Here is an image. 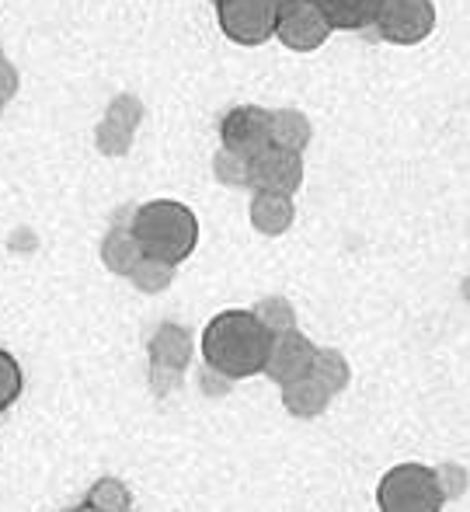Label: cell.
<instances>
[{"instance_id":"7c38bea8","label":"cell","mask_w":470,"mask_h":512,"mask_svg":"<svg viewBox=\"0 0 470 512\" xmlns=\"http://www.w3.org/2000/svg\"><path fill=\"white\" fill-rule=\"evenodd\" d=\"M150 366H164V370H178L185 373V366L192 363V335L182 328V324H161V328L150 335Z\"/></svg>"},{"instance_id":"f1b7e54d","label":"cell","mask_w":470,"mask_h":512,"mask_svg":"<svg viewBox=\"0 0 470 512\" xmlns=\"http://www.w3.org/2000/svg\"><path fill=\"white\" fill-rule=\"evenodd\" d=\"M0 115H4V108H0Z\"/></svg>"},{"instance_id":"2e32d148","label":"cell","mask_w":470,"mask_h":512,"mask_svg":"<svg viewBox=\"0 0 470 512\" xmlns=\"http://www.w3.org/2000/svg\"><path fill=\"white\" fill-rule=\"evenodd\" d=\"M331 405V394L314 377H300L293 384H282V408L293 418H317Z\"/></svg>"},{"instance_id":"8992f818","label":"cell","mask_w":470,"mask_h":512,"mask_svg":"<svg viewBox=\"0 0 470 512\" xmlns=\"http://www.w3.org/2000/svg\"><path fill=\"white\" fill-rule=\"evenodd\" d=\"M300 185H303V154L265 147L248 161V189L296 196Z\"/></svg>"},{"instance_id":"4fadbf2b","label":"cell","mask_w":470,"mask_h":512,"mask_svg":"<svg viewBox=\"0 0 470 512\" xmlns=\"http://www.w3.org/2000/svg\"><path fill=\"white\" fill-rule=\"evenodd\" d=\"M314 140V126L300 108H272L269 112V147L303 154Z\"/></svg>"},{"instance_id":"52a82bcc","label":"cell","mask_w":470,"mask_h":512,"mask_svg":"<svg viewBox=\"0 0 470 512\" xmlns=\"http://www.w3.org/2000/svg\"><path fill=\"white\" fill-rule=\"evenodd\" d=\"M220 143H223V150L251 161L258 150L269 147V108H262V105L230 108L220 119Z\"/></svg>"},{"instance_id":"30bf717a","label":"cell","mask_w":470,"mask_h":512,"mask_svg":"<svg viewBox=\"0 0 470 512\" xmlns=\"http://www.w3.org/2000/svg\"><path fill=\"white\" fill-rule=\"evenodd\" d=\"M143 122V105L136 95H119L105 108V119L98 122L94 143L105 157H126L133 147V136Z\"/></svg>"},{"instance_id":"cb8c5ba5","label":"cell","mask_w":470,"mask_h":512,"mask_svg":"<svg viewBox=\"0 0 470 512\" xmlns=\"http://www.w3.org/2000/svg\"><path fill=\"white\" fill-rule=\"evenodd\" d=\"M182 384V373L178 370H164V366H150V387H154L157 398H168L171 391H178Z\"/></svg>"},{"instance_id":"9a60e30c","label":"cell","mask_w":470,"mask_h":512,"mask_svg":"<svg viewBox=\"0 0 470 512\" xmlns=\"http://www.w3.org/2000/svg\"><path fill=\"white\" fill-rule=\"evenodd\" d=\"M143 251L136 244V237L129 234V227H112L105 237H101V265H105L112 276L129 279V272L140 265Z\"/></svg>"},{"instance_id":"603a6c76","label":"cell","mask_w":470,"mask_h":512,"mask_svg":"<svg viewBox=\"0 0 470 512\" xmlns=\"http://www.w3.org/2000/svg\"><path fill=\"white\" fill-rule=\"evenodd\" d=\"M432 478H436V488H439V495H443V502L446 499H460V495L467 492V485H470V474L460 464H453V460L432 467Z\"/></svg>"},{"instance_id":"5bb4252c","label":"cell","mask_w":470,"mask_h":512,"mask_svg":"<svg viewBox=\"0 0 470 512\" xmlns=\"http://www.w3.org/2000/svg\"><path fill=\"white\" fill-rule=\"evenodd\" d=\"M317 11L324 14V21L342 32H363L376 21V11H380V0H310Z\"/></svg>"},{"instance_id":"4316f807","label":"cell","mask_w":470,"mask_h":512,"mask_svg":"<svg viewBox=\"0 0 470 512\" xmlns=\"http://www.w3.org/2000/svg\"><path fill=\"white\" fill-rule=\"evenodd\" d=\"M279 7H289V4H303V0H276Z\"/></svg>"},{"instance_id":"9c48e42d","label":"cell","mask_w":470,"mask_h":512,"mask_svg":"<svg viewBox=\"0 0 470 512\" xmlns=\"http://www.w3.org/2000/svg\"><path fill=\"white\" fill-rule=\"evenodd\" d=\"M314 349H317V345L310 342L303 331H282V335H272L269 352H265L262 373L279 387L293 384V380H300V377H307V373H310Z\"/></svg>"},{"instance_id":"ffe728a7","label":"cell","mask_w":470,"mask_h":512,"mask_svg":"<svg viewBox=\"0 0 470 512\" xmlns=\"http://www.w3.org/2000/svg\"><path fill=\"white\" fill-rule=\"evenodd\" d=\"M129 283H133L140 293H147V297H154V293H164L171 283H175V265L157 262V258L143 255L140 265H136V269L129 272Z\"/></svg>"},{"instance_id":"5b68a950","label":"cell","mask_w":470,"mask_h":512,"mask_svg":"<svg viewBox=\"0 0 470 512\" xmlns=\"http://www.w3.org/2000/svg\"><path fill=\"white\" fill-rule=\"evenodd\" d=\"M373 25L390 46H418L436 32V4L432 0H380Z\"/></svg>"},{"instance_id":"7402d4cb","label":"cell","mask_w":470,"mask_h":512,"mask_svg":"<svg viewBox=\"0 0 470 512\" xmlns=\"http://www.w3.org/2000/svg\"><path fill=\"white\" fill-rule=\"evenodd\" d=\"M21 387H25V377H21L18 359L0 349V411H7L21 398Z\"/></svg>"},{"instance_id":"6da1fadb","label":"cell","mask_w":470,"mask_h":512,"mask_svg":"<svg viewBox=\"0 0 470 512\" xmlns=\"http://www.w3.org/2000/svg\"><path fill=\"white\" fill-rule=\"evenodd\" d=\"M272 335L251 317V310H220L202 331V359L227 380H248L262 373Z\"/></svg>"},{"instance_id":"ba28073f","label":"cell","mask_w":470,"mask_h":512,"mask_svg":"<svg viewBox=\"0 0 470 512\" xmlns=\"http://www.w3.org/2000/svg\"><path fill=\"white\" fill-rule=\"evenodd\" d=\"M276 39L286 49H293V53H314V49H321L331 39V25L310 0H303V4L279 7Z\"/></svg>"},{"instance_id":"8fae6325","label":"cell","mask_w":470,"mask_h":512,"mask_svg":"<svg viewBox=\"0 0 470 512\" xmlns=\"http://www.w3.org/2000/svg\"><path fill=\"white\" fill-rule=\"evenodd\" d=\"M248 220L258 234L265 237H282L296 220L293 196H279V192H255L248 206Z\"/></svg>"},{"instance_id":"44dd1931","label":"cell","mask_w":470,"mask_h":512,"mask_svg":"<svg viewBox=\"0 0 470 512\" xmlns=\"http://www.w3.org/2000/svg\"><path fill=\"white\" fill-rule=\"evenodd\" d=\"M213 178L227 189H248V161L220 147L213 154Z\"/></svg>"},{"instance_id":"277c9868","label":"cell","mask_w":470,"mask_h":512,"mask_svg":"<svg viewBox=\"0 0 470 512\" xmlns=\"http://www.w3.org/2000/svg\"><path fill=\"white\" fill-rule=\"evenodd\" d=\"M276 0H216L220 32L237 46H265L276 39Z\"/></svg>"},{"instance_id":"d6986e66","label":"cell","mask_w":470,"mask_h":512,"mask_svg":"<svg viewBox=\"0 0 470 512\" xmlns=\"http://www.w3.org/2000/svg\"><path fill=\"white\" fill-rule=\"evenodd\" d=\"M251 317L262 324L269 335H282V331H296V307L286 297H262L251 307Z\"/></svg>"},{"instance_id":"3957f363","label":"cell","mask_w":470,"mask_h":512,"mask_svg":"<svg viewBox=\"0 0 470 512\" xmlns=\"http://www.w3.org/2000/svg\"><path fill=\"white\" fill-rule=\"evenodd\" d=\"M380 512H443V495L425 464H397L376 485Z\"/></svg>"},{"instance_id":"83f0119b","label":"cell","mask_w":470,"mask_h":512,"mask_svg":"<svg viewBox=\"0 0 470 512\" xmlns=\"http://www.w3.org/2000/svg\"><path fill=\"white\" fill-rule=\"evenodd\" d=\"M74 512H98V509H91L88 502H84V506H81V509H74Z\"/></svg>"},{"instance_id":"484cf974","label":"cell","mask_w":470,"mask_h":512,"mask_svg":"<svg viewBox=\"0 0 470 512\" xmlns=\"http://www.w3.org/2000/svg\"><path fill=\"white\" fill-rule=\"evenodd\" d=\"M230 384H234V380H227V377H220V373L216 370H202V391L209 394V398H223V394L230 391Z\"/></svg>"},{"instance_id":"e0dca14e","label":"cell","mask_w":470,"mask_h":512,"mask_svg":"<svg viewBox=\"0 0 470 512\" xmlns=\"http://www.w3.org/2000/svg\"><path fill=\"white\" fill-rule=\"evenodd\" d=\"M307 377H314L317 384H321L324 391L335 398V394H342L345 387H349L352 366H349V359H345L338 349H314V359H310V373H307Z\"/></svg>"},{"instance_id":"7a4b0ae2","label":"cell","mask_w":470,"mask_h":512,"mask_svg":"<svg viewBox=\"0 0 470 512\" xmlns=\"http://www.w3.org/2000/svg\"><path fill=\"white\" fill-rule=\"evenodd\" d=\"M129 234L136 237L140 251L157 262H168L178 269L199 244V220L178 199H150V203L133 209Z\"/></svg>"},{"instance_id":"ac0fdd59","label":"cell","mask_w":470,"mask_h":512,"mask_svg":"<svg viewBox=\"0 0 470 512\" xmlns=\"http://www.w3.org/2000/svg\"><path fill=\"white\" fill-rule=\"evenodd\" d=\"M88 506L98 509V512H129L133 509V492H129V485L122 478L105 474V478H98L91 485Z\"/></svg>"},{"instance_id":"f546056e","label":"cell","mask_w":470,"mask_h":512,"mask_svg":"<svg viewBox=\"0 0 470 512\" xmlns=\"http://www.w3.org/2000/svg\"><path fill=\"white\" fill-rule=\"evenodd\" d=\"M213 4H216V0H213Z\"/></svg>"},{"instance_id":"d4e9b609","label":"cell","mask_w":470,"mask_h":512,"mask_svg":"<svg viewBox=\"0 0 470 512\" xmlns=\"http://www.w3.org/2000/svg\"><path fill=\"white\" fill-rule=\"evenodd\" d=\"M14 95H18V70L11 67V60L0 49V108H7Z\"/></svg>"}]
</instances>
